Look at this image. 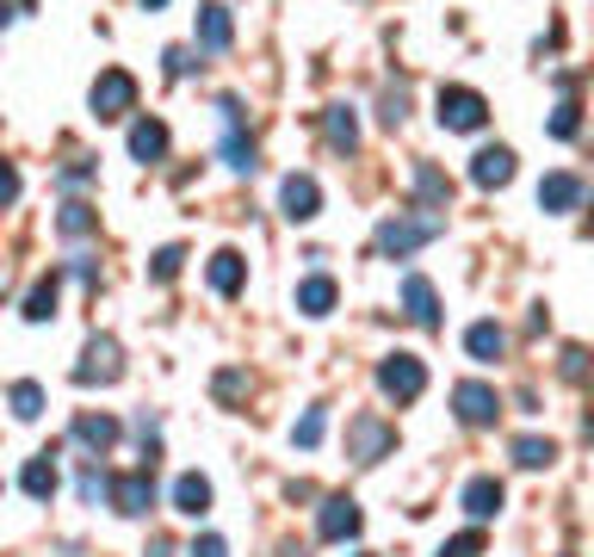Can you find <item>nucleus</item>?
<instances>
[{"label": "nucleus", "mask_w": 594, "mask_h": 557, "mask_svg": "<svg viewBox=\"0 0 594 557\" xmlns=\"http://www.w3.org/2000/svg\"><path fill=\"white\" fill-rule=\"evenodd\" d=\"M440 230H446L440 217H384V223H378V254L403 261V254H415L422 242H434Z\"/></svg>", "instance_id": "nucleus-1"}, {"label": "nucleus", "mask_w": 594, "mask_h": 557, "mask_svg": "<svg viewBox=\"0 0 594 557\" xmlns=\"http://www.w3.org/2000/svg\"><path fill=\"white\" fill-rule=\"evenodd\" d=\"M378 390L390 397V403H415L427 390V365L415 360V353H390V360L378 365Z\"/></svg>", "instance_id": "nucleus-2"}, {"label": "nucleus", "mask_w": 594, "mask_h": 557, "mask_svg": "<svg viewBox=\"0 0 594 557\" xmlns=\"http://www.w3.org/2000/svg\"><path fill=\"white\" fill-rule=\"evenodd\" d=\"M390 446H397V427L390 422H378V415H353L347 422V459L353 464H378Z\"/></svg>", "instance_id": "nucleus-3"}, {"label": "nucleus", "mask_w": 594, "mask_h": 557, "mask_svg": "<svg viewBox=\"0 0 594 557\" xmlns=\"http://www.w3.org/2000/svg\"><path fill=\"white\" fill-rule=\"evenodd\" d=\"M440 124L446 131H483L489 124V99L477 87H440Z\"/></svg>", "instance_id": "nucleus-4"}, {"label": "nucleus", "mask_w": 594, "mask_h": 557, "mask_svg": "<svg viewBox=\"0 0 594 557\" xmlns=\"http://www.w3.org/2000/svg\"><path fill=\"white\" fill-rule=\"evenodd\" d=\"M87 106H94V118H124V112H136V81L124 75V69H106V75L94 81Z\"/></svg>", "instance_id": "nucleus-5"}, {"label": "nucleus", "mask_w": 594, "mask_h": 557, "mask_svg": "<svg viewBox=\"0 0 594 557\" xmlns=\"http://www.w3.org/2000/svg\"><path fill=\"white\" fill-rule=\"evenodd\" d=\"M106 496H112V508L118 514H149L155 508V477H149V464H136V471H124V477H112L106 483Z\"/></svg>", "instance_id": "nucleus-6"}, {"label": "nucleus", "mask_w": 594, "mask_h": 557, "mask_svg": "<svg viewBox=\"0 0 594 557\" xmlns=\"http://www.w3.org/2000/svg\"><path fill=\"white\" fill-rule=\"evenodd\" d=\"M118 372H124L118 341H112V335H94L87 353H81V365H75V385H118Z\"/></svg>", "instance_id": "nucleus-7"}, {"label": "nucleus", "mask_w": 594, "mask_h": 557, "mask_svg": "<svg viewBox=\"0 0 594 557\" xmlns=\"http://www.w3.org/2000/svg\"><path fill=\"white\" fill-rule=\"evenodd\" d=\"M279 211L291 223H310V217L323 211V186L310 180V173H286V186H279Z\"/></svg>", "instance_id": "nucleus-8"}, {"label": "nucleus", "mask_w": 594, "mask_h": 557, "mask_svg": "<svg viewBox=\"0 0 594 557\" xmlns=\"http://www.w3.org/2000/svg\"><path fill=\"white\" fill-rule=\"evenodd\" d=\"M452 409H459L464 427H489L501 415V397L489 385H459V390H452Z\"/></svg>", "instance_id": "nucleus-9"}, {"label": "nucleus", "mask_w": 594, "mask_h": 557, "mask_svg": "<svg viewBox=\"0 0 594 557\" xmlns=\"http://www.w3.org/2000/svg\"><path fill=\"white\" fill-rule=\"evenodd\" d=\"M316 533H323L328 545L353 538V533H360V501H353V496H328L323 514H316Z\"/></svg>", "instance_id": "nucleus-10"}, {"label": "nucleus", "mask_w": 594, "mask_h": 557, "mask_svg": "<svg viewBox=\"0 0 594 557\" xmlns=\"http://www.w3.org/2000/svg\"><path fill=\"white\" fill-rule=\"evenodd\" d=\"M582 193H589V186H582L575 173H545V180H538V211H575Z\"/></svg>", "instance_id": "nucleus-11"}, {"label": "nucleus", "mask_w": 594, "mask_h": 557, "mask_svg": "<svg viewBox=\"0 0 594 557\" xmlns=\"http://www.w3.org/2000/svg\"><path fill=\"white\" fill-rule=\"evenodd\" d=\"M403 304H409V316H415L422 328H440V291L427 286L422 273H409L403 279Z\"/></svg>", "instance_id": "nucleus-12"}, {"label": "nucleus", "mask_w": 594, "mask_h": 557, "mask_svg": "<svg viewBox=\"0 0 594 557\" xmlns=\"http://www.w3.org/2000/svg\"><path fill=\"white\" fill-rule=\"evenodd\" d=\"M471 180H477V186H508V180H514V149H477L471 155Z\"/></svg>", "instance_id": "nucleus-13"}, {"label": "nucleus", "mask_w": 594, "mask_h": 557, "mask_svg": "<svg viewBox=\"0 0 594 557\" xmlns=\"http://www.w3.org/2000/svg\"><path fill=\"white\" fill-rule=\"evenodd\" d=\"M235 44V25H230V7H198V50H230Z\"/></svg>", "instance_id": "nucleus-14"}, {"label": "nucleus", "mask_w": 594, "mask_h": 557, "mask_svg": "<svg viewBox=\"0 0 594 557\" xmlns=\"http://www.w3.org/2000/svg\"><path fill=\"white\" fill-rule=\"evenodd\" d=\"M131 155L136 161H161V155H168V124H161V118H136L131 124Z\"/></svg>", "instance_id": "nucleus-15"}, {"label": "nucleus", "mask_w": 594, "mask_h": 557, "mask_svg": "<svg viewBox=\"0 0 594 557\" xmlns=\"http://www.w3.org/2000/svg\"><path fill=\"white\" fill-rule=\"evenodd\" d=\"M464 514L471 520H496L501 514V483L496 477H471L464 483Z\"/></svg>", "instance_id": "nucleus-16"}, {"label": "nucleus", "mask_w": 594, "mask_h": 557, "mask_svg": "<svg viewBox=\"0 0 594 557\" xmlns=\"http://www.w3.org/2000/svg\"><path fill=\"white\" fill-rule=\"evenodd\" d=\"M242 273H248V261H242L235 249H217L211 254V291H217V298H235V291H242Z\"/></svg>", "instance_id": "nucleus-17"}, {"label": "nucleus", "mask_w": 594, "mask_h": 557, "mask_svg": "<svg viewBox=\"0 0 594 557\" xmlns=\"http://www.w3.org/2000/svg\"><path fill=\"white\" fill-rule=\"evenodd\" d=\"M501 347H508V335H501V323H471V335H464V353L477 365H496Z\"/></svg>", "instance_id": "nucleus-18"}, {"label": "nucleus", "mask_w": 594, "mask_h": 557, "mask_svg": "<svg viewBox=\"0 0 594 557\" xmlns=\"http://www.w3.org/2000/svg\"><path fill=\"white\" fill-rule=\"evenodd\" d=\"M173 508H180V514H211V483L198 477V471H186V477L173 483Z\"/></svg>", "instance_id": "nucleus-19"}, {"label": "nucleus", "mask_w": 594, "mask_h": 557, "mask_svg": "<svg viewBox=\"0 0 594 557\" xmlns=\"http://www.w3.org/2000/svg\"><path fill=\"white\" fill-rule=\"evenodd\" d=\"M335 298H341V291H335V279H328V273H310L304 286H298V310H304V316H328V310H335Z\"/></svg>", "instance_id": "nucleus-20"}, {"label": "nucleus", "mask_w": 594, "mask_h": 557, "mask_svg": "<svg viewBox=\"0 0 594 557\" xmlns=\"http://www.w3.org/2000/svg\"><path fill=\"white\" fill-rule=\"evenodd\" d=\"M20 483H25V496H32V501H50V496H57V464H50V452H38V459L25 464Z\"/></svg>", "instance_id": "nucleus-21"}, {"label": "nucleus", "mask_w": 594, "mask_h": 557, "mask_svg": "<svg viewBox=\"0 0 594 557\" xmlns=\"http://www.w3.org/2000/svg\"><path fill=\"white\" fill-rule=\"evenodd\" d=\"M75 440L94 446V452H106V446L118 440V422H112V415H81V422H75Z\"/></svg>", "instance_id": "nucleus-22"}, {"label": "nucleus", "mask_w": 594, "mask_h": 557, "mask_svg": "<svg viewBox=\"0 0 594 557\" xmlns=\"http://www.w3.org/2000/svg\"><path fill=\"white\" fill-rule=\"evenodd\" d=\"M323 131H328V143H335V149H353V143H360V118L347 112V106H328Z\"/></svg>", "instance_id": "nucleus-23"}, {"label": "nucleus", "mask_w": 594, "mask_h": 557, "mask_svg": "<svg viewBox=\"0 0 594 557\" xmlns=\"http://www.w3.org/2000/svg\"><path fill=\"white\" fill-rule=\"evenodd\" d=\"M415 193H422V205H434V211H440L446 198H452V186H446V173L434 168V161H422V168H415Z\"/></svg>", "instance_id": "nucleus-24"}, {"label": "nucleus", "mask_w": 594, "mask_h": 557, "mask_svg": "<svg viewBox=\"0 0 594 557\" xmlns=\"http://www.w3.org/2000/svg\"><path fill=\"white\" fill-rule=\"evenodd\" d=\"M57 316V273L50 279H38L32 286V298H25V323H50Z\"/></svg>", "instance_id": "nucleus-25"}, {"label": "nucleus", "mask_w": 594, "mask_h": 557, "mask_svg": "<svg viewBox=\"0 0 594 557\" xmlns=\"http://www.w3.org/2000/svg\"><path fill=\"white\" fill-rule=\"evenodd\" d=\"M223 161H230V173H254V168H260V155H254V136L230 131V136H223Z\"/></svg>", "instance_id": "nucleus-26"}, {"label": "nucleus", "mask_w": 594, "mask_h": 557, "mask_svg": "<svg viewBox=\"0 0 594 557\" xmlns=\"http://www.w3.org/2000/svg\"><path fill=\"white\" fill-rule=\"evenodd\" d=\"M514 459L526 464V471H545V464L557 459V446H551V440H538V434H520V440H514Z\"/></svg>", "instance_id": "nucleus-27"}, {"label": "nucleus", "mask_w": 594, "mask_h": 557, "mask_svg": "<svg viewBox=\"0 0 594 557\" xmlns=\"http://www.w3.org/2000/svg\"><path fill=\"white\" fill-rule=\"evenodd\" d=\"M7 403H13V415H20V422H38V415H44V390L25 378V385L7 390Z\"/></svg>", "instance_id": "nucleus-28"}, {"label": "nucleus", "mask_w": 594, "mask_h": 557, "mask_svg": "<svg viewBox=\"0 0 594 557\" xmlns=\"http://www.w3.org/2000/svg\"><path fill=\"white\" fill-rule=\"evenodd\" d=\"M94 223H99L94 205H62V217H57V230H62V235H87Z\"/></svg>", "instance_id": "nucleus-29"}, {"label": "nucleus", "mask_w": 594, "mask_h": 557, "mask_svg": "<svg viewBox=\"0 0 594 557\" xmlns=\"http://www.w3.org/2000/svg\"><path fill=\"white\" fill-rule=\"evenodd\" d=\"M323 427H328L323 409H304V422L291 427V446H304V452H310V446H323Z\"/></svg>", "instance_id": "nucleus-30"}, {"label": "nucleus", "mask_w": 594, "mask_h": 557, "mask_svg": "<svg viewBox=\"0 0 594 557\" xmlns=\"http://www.w3.org/2000/svg\"><path fill=\"white\" fill-rule=\"evenodd\" d=\"M575 112H582V106H575V99H563V106L551 112V136H563V143H570V136L582 131V118H575Z\"/></svg>", "instance_id": "nucleus-31"}, {"label": "nucleus", "mask_w": 594, "mask_h": 557, "mask_svg": "<svg viewBox=\"0 0 594 557\" xmlns=\"http://www.w3.org/2000/svg\"><path fill=\"white\" fill-rule=\"evenodd\" d=\"M180 261H186V249H161L149 261V273H155V279H173V273H180Z\"/></svg>", "instance_id": "nucleus-32"}, {"label": "nucleus", "mask_w": 594, "mask_h": 557, "mask_svg": "<svg viewBox=\"0 0 594 557\" xmlns=\"http://www.w3.org/2000/svg\"><path fill=\"white\" fill-rule=\"evenodd\" d=\"M106 483H112V477H106V471H94V464H87V471H81V501H99V496H106Z\"/></svg>", "instance_id": "nucleus-33"}, {"label": "nucleus", "mask_w": 594, "mask_h": 557, "mask_svg": "<svg viewBox=\"0 0 594 557\" xmlns=\"http://www.w3.org/2000/svg\"><path fill=\"white\" fill-rule=\"evenodd\" d=\"M409 118V94L397 87V94H384V124H403Z\"/></svg>", "instance_id": "nucleus-34"}, {"label": "nucleus", "mask_w": 594, "mask_h": 557, "mask_svg": "<svg viewBox=\"0 0 594 557\" xmlns=\"http://www.w3.org/2000/svg\"><path fill=\"white\" fill-rule=\"evenodd\" d=\"M13 198H20V168L0 161V205H13Z\"/></svg>", "instance_id": "nucleus-35"}, {"label": "nucleus", "mask_w": 594, "mask_h": 557, "mask_svg": "<svg viewBox=\"0 0 594 557\" xmlns=\"http://www.w3.org/2000/svg\"><path fill=\"white\" fill-rule=\"evenodd\" d=\"M589 372V353L582 347H563V378H582Z\"/></svg>", "instance_id": "nucleus-36"}, {"label": "nucleus", "mask_w": 594, "mask_h": 557, "mask_svg": "<svg viewBox=\"0 0 594 557\" xmlns=\"http://www.w3.org/2000/svg\"><path fill=\"white\" fill-rule=\"evenodd\" d=\"M192 557H230V545H223V538H217V533H205V538H198V545H192Z\"/></svg>", "instance_id": "nucleus-37"}, {"label": "nucleus", "mask_w": 594, "mask_h": 557, "mask_svg": "<svg viewBox=\"0 0 594 557\" xmlns=\"http://www.w3.org/2000/svg\"><path fill=\"white\" fill-rule=\"evenodd\" d=\"M248 385V378H242V372H217V397H235V390Z\"/></svg>", "instance_id": "nucleus-38"}, {"label": "nucleus", "mask_w": 594, "mask_h": 557, "mask_svg": "<svg viewBox=\"0 0 594 557\" xmlns=\"http://www.w3.org/2000/svg\"><path fill=\"white\" fill-rule=\"evenodd\" d=\"M161 62H168V75H186V69H192V57H186V50H168Z\"/></svg>", "instance_id": "nucleus-39"}, {"label": "nucleus", "mask_w": 594, "mask_h": 557, "mask_svg": "<svg viewBox=\"0 0 594 557\" xmlns=\"http://www.w3.org/2000/svg\"><path fill=\"white\" fill-rule=\"evenodd\" d=\"M7 20H13V7H7V0H0V25H7Z\"/></svg>", "instance_id": "nucleus-40"}, {"label": "nucleus", "mask_w": 594, "mask_h": 557, "mask_svg": "<svg viewBox=\"0 0 594 557\" xmlns=\"http://www.w3.org/2000/svg\"><path fill=\"white\" fill-rule=\"evenodd\" d=\"M279 557H304V552H291V545H286V552H279Z\"/></svg>", "instance_id": "nucleus-41"}, {"label": "nucleus", "mask_w": 594, "mask_h": 557, "mask_svg": "<svg viewBox=\"0 0 594 557\" xmlns=\"http://www.w3.org/2000/svg\"><path fill=\"white\" fill-rule=\"evenodd\" d=\"M143 7H168V0H143Z\"/></svg>", "instance_id": "nucleus-42"}]
</instances>
